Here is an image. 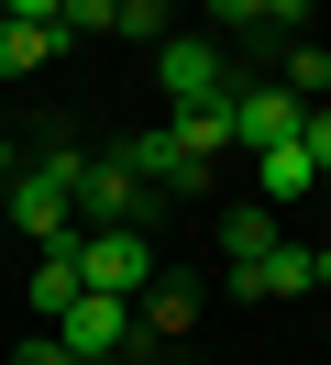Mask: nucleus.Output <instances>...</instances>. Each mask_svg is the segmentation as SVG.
<instances>
[{
  "mask_svg": "<svg viewBox=\"0 0 331 365\" xmlns=\"http://www.w3.org/2000/svg\"><path fill=\"white\" fill-rule=\"evenodd\" d=\"M78 166H88V155H66V144H56V155H33V166H11V222L33 232L44 255L78 244Z\"/></svg>",
  "mask_w": 331,
  "mask_h": 365,
  "instance_id": "1",
  "label": "nucleus"
},
{
  "mask_svg": "<svg viewBox=\"0 0 331 365\" xmlns=\"http://www.w3.org/2000/svg\"><path fill=\"white\" fill-rule=\"evenodd\" d=\"M154 210H166V200H154L122 155H88V166H78V232H144Z\"/></svg>",
  "mask_w": 331,
  "mask_h": 365,
  "instance_id": "2",
  "label": "nucleus"
},
{
  "mask_svg": "<svg viewBox=\"0 0 331 365\" xmlns=\"http://www.w3.org/2000/svg\"><path fill=\"white\" fill-rule=\"evenodd\" d=\"M154 78H166V100H177V111H221V100H232L221 34H166V45H154Z\"/></svg>",
  "mask_w": 331,
  "mask_h": 365,
  "instance_id": "3",
  "label": "nucleus"
},
{
  "mask_svg": "<svg viewBox=\"0 0 331 365\" xmlns=\"http://www.w3.org/2000/svg\"><path fill=\"white\" fill-rule=\"evenodd\" d=\"M78 288H100V299H144L154 288V244L144 232H78Z\"/></svg>",
  "mask_w": 331,
  "mask_h": 365,
  "instance_id": "4",
  "label": "nucleus"
},
{
  "mask_svg": "<svg viewBox=\"0 0 331 365\" xmlns=\"http://www.w3.org/2000/svg\"><path fill=\"white\" fill-rule=\"evenodd\" d=\"M110 155H122L132 178L154 188V200H199V178H210V166H199L188 144H177V122H154V133H132V144H110Z\"/></svg>",
  "mask_w": 331,
  "mask_h": 365,
  "instance_id": "5",
  "label": "nucleus"
},
{
  "mask_svg": "<svg viewBox=\"0 0 331 365\" xmlns=\"http://www.w3.org/2000/svg\"><path fill=\"white\" fill-rule=\"evenodd\" d=\"M221 122H232V144H243V155H265V144H298V100H287V89H243V100H221Z\"/></svg>",
  "mask_w": 331,
  "mask_h": 365,
  "instance_id": "6",
  "label": "nucleus"
},
{
  "mask_svg": "<svg viewBox=\"0 0 331 365\" xmlns=\"http://www.w3.org/2000/svg\"><path fill=\"white\" fill-rule=\"evenodd\" d=\"M287 244V222H276V210H265V200H232V210H221V277H243V266H265V255H276Z\"/></svg>",
  "mask_w": 331,
  "mask_h": 365,
  "instance_id": "7",
  "label": "nucleus"
},
{
  "mask_svg": "<svg viewBox=\"0 0 331 365\" xmlns=\"http://www.w3.org/2000/svg\"><path fill=\"white\" fill-rule=\"evenodd\" d=\"M210 23L221 34H232V45H298V23H309V11H298V0H221V11H210Z\"/></svg>",
  "mask_w": 331,
  "mask_h": 365,
  "instance_id": "8",
  "label": "nucleus"
},
{
  "mask_svg": "<svg viewBox=\"0 0 331 365\" xmlns=\"http://www.w3.org/2000/svg\"><path fill=\"white\" fill-rule=\"evenodd\" d=\"M44 56H56V23H44V0H11V11H0V89H11V78H33Z\"/></svg>",
  "mask_w": 331,
  "mask_h": 365,
  "instance_id": "9",
  "label": "nucleus"
},
{
  "mask_svg": "<svg viewBox=\"0 0 331 365\" xmlns=\"http://www.w3.org/2000/svg\"><path fill=\"white\" fill-rule=\"evenodd\" d=\"M309 188H320V178H309L298 144H265V155H254V200L276 210V222H287V200H309Z\"/></svg>",
  "mask_w": 331,
  "mask_h": 365,
  "instance_id": "10",
  "label": "nucleus"
},
{
  "mask_svg": "<svg viewBox=\"0 0 331 365\" xmlns=\"http://www.w3.org/2000/svg\"><path fill=\"white\" fill-rule=\"evenodd\" d=\"M22 299H33V332H56V321L78 310V255L56 244V255H44V266H33V288H22Z\"/></svg>",
  "mask_w": 331,
  "mask_h": 365,
  "instance_id": "11",
  "label": "nucleus"
},
{
  "mask_svg": "<svg viewBox=\"0 0 331 365\" xmlns=\"http://www.w3.org/2000/svg\"><path fill=\"white\" fill-rule=\"evenodd\" d=\"M232 288H243V299H298V288H309V244H298V232H287V244L265 255V266H243Z\"/></svg>",
  "mask_w": 331,
  "mask_h": 365,
  "instance_id": "12",
  "label": "nucleus"
},
{
  "mask_svg": "<svg viewBox=\"0 0 331 365\" xmlns=\"http://www.w3.org/2000/svg\"><path fill=\"white\" fill-rule=\"evenodd\" d=\"M188 321H199V299H188V288H166V277L132 299V332H188Z\"/></svg>",
  "mask_w": 331,
  "mask_h": 365,
  "instance_id": "13",
  "label": "nucleus"
},
{
  "mask_svg": "<svg viewBox=\"0 0 331 365\" xmlns=\"http://www.w3.org/2000/svg\"><path fill=\"white\" fill-rule=\"evenodd\" d=\"M276 89L298 100V111H309V100H331V56L309 45V34H298V45H287V78H276Z\"/></svg>",
  "mask_w": 331,
  "mask_h": 365,
  "instance_id": "14",
  "label": "nucleus"
},
{
  "mask_svg": "<svg viewBox=\"0 0 331 365\" xmlns=\"http://www.w3.org/2000/svg\"><path fill=\"white\" fill-rule=\"evenodd\" d=\"M166 0H110V45H166Z\"/></svg>",
  "mask_w": 331,
  "mask_h": 365,
  "instance_id": "15",
  "label": "nucleus"
},
{
  "mask_svg": "<svg viewBox=\"0 0 331 365\" xmlns=\"http://www.w3.org/2000/svg\"><path fill=\"white\" fill-rule=\"evenodd\" d=\"M298 155H309V178H331V111H298Z\"/></svg>",
  "mask_w": 331,
  "mask_h": 365,
  "instance_id": "16",
  "label": "nucleus"
},
{
  "mask_svg": "<svg viewBox=\"0 0 331 365\" xmlns=\"http://www.w3.org/2000/svg\"><path fill=\"white\" fill-rule=\"evenodd\" d=\"M11 365H66V343H56V332H22V354H11Z\"/></svg>",
  "mask_w": 331,
  "mask_h": 365,
  "instance_id": "17",
  "label": "nucleus"
},
{
  "mask_svg": "<svg viewBox=\"0 0 331 365\" xmlns=\"http://www.w3.org/2000/svg\"><path fill=\"white\" fill-rule=\"evenodd\" d=\"M309 288H331V244H309Z\"/></svg>",
  "mask_w": 331,
  "mask_h": 365,
  "instance_id": "18",
  "label": "nucleus"
},
{
  "mask_svg": "<svg viewBox=\"0 0 331 365\" xmlns=\"http://www.w3.org/2000/svg\"><path fill=\"white\" fill-rule=\"evenodd\" d=\"M0 188H11V122H0Z\"/></svg>",
  "mask_w": 331,
  "mask_h": 365,
  "instance_id": "19",
  "label": "nucleus"
}]
</instances>
